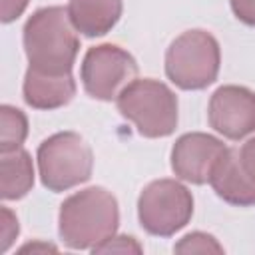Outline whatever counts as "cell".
I'll return each instance as SVG.
<instances>
[{
	"instance_id": "11",
	"label": "cell",
	"mask_w": 255,
	"mask_h": 255,
	"mask_svg": "<svg viewBox=\"0 0 255 255\" xmlns=\"http://www.w3.org/2000/svg\"><path fill=\"white\" fill-rule=\"evenodd\" d=\"M76 92L74 80L70 74L66 76H48L36 70H28L24 80V98L30 106L40 110H50L64 106L72 100Z\"/></svg>"
},
{
	"instance_id": "18",
	"label": "cell",
	"mask_w": 255,
	"mask_h": 255,
	"mask_svg": "<svg viewBox=\"0 0 255 255\" xmlns=\"http://www.w3.org/2000/svg\"><path fill=\"white\" fill-rule=\"evenodd\" d=\"M231 6L239 20L255 26V0H231Z\"/></svg>"
},
{
	"instance_id": "21",
	"label": "cell",
	"mask_w": 255,
	"mask_h": 255,
	"mask_svg": "<svg viewBox=\"0 0 255 255\" xmlns=\"http://www.w3.org/2000/svg\"><path fill=\"white\" fill-rule=\"evenodd\" d=\"M28 251H56L52 245H42V243H34V245H26V247H22L20 249V253H28Z\"/></svg>"
},
{
	"instance_id": "5",
	"label": "cell",
	"mask_w": 255,
	"mask_h": 255,
	"mask_svg": "<svg viewBox=\"0 0 255 255\" xmlns=\"http://www.w3.org/2000/svg\"><path fill=\"white\" fill-rule=\"evenodd\" d=\"M38 167L46 187L52 191H64L90 177L92 151L78 133H56L40 145Z\"/></svg>"
},
{
	"instance_id": "4",
	"label": "cell",
	"mask_w": 255,
	"mask_h": 255,
	"mask_svg": "<svg viewBox=\"0 0 255 255\" xmlns=\"http://www.w3.org/2000/svg\"><path fill=\"white\" fill-rule=\"evenodd\" d=\"M219 70V46L203 30L181 34L167 50L165 72L183 90H199L211 84Z\"/></svg>"
},
{
	"instance_id": "7",
	"label": "cell",
	"mask_w": 255,
	"mask_h": 255,
	"mask_svg": "<svg viewBox=\"0 0 255 255\" xmlns=\"http://www.w3.org/2000/svg\"><path fill=\"white\" fill-rule=\"evenodd\" d=\"M137 74L135 60L122 48L104 44L92 48L82 64V82L90 96L98 100H112L131 84Z\"/></svg>"
},
{
	"instance_id": "10",
	"label": "cell",
	"mask_w": 255,
	"mask_h": 255,
	"mask_svg": "<svg viewBox=\"0 0 255 255\" xmlns=\"http://www.w3.org/2000/svg\"><path fill=\"white\" fill-rule=\"evenodd\" d=\"M211 185L217 195L235 205H253L255 203V181L247 175L241 165L237 149H225L217 163L213 165Z\"/></svg>"
},
{
	"instance_id": "16",
	"label": "cell",
	"mask_w": 255,
	"mask_h": 255,
	"mask_svg": "<svg viewBox=\"0 0 255 255\" xmlns=\"http://www.w3.org/2000/svg\"><path fill=\"white\" fill-rule=\"evenodd\" d=\"M94 251L96 253H116V251H120V253H141V247L137 245V241L133 239V237H110V239H106L104 243H100L98 247H94Z\"/></svg>"
},
{
	"instance_id": "1",
	"label": "cell",
	"mask_w": 255,
	"mask_h": 255,
	"mask_svg": "<svg viewBox=\"0 0 255 255\" xmlns=\"http://www.w3.org/2000/svg\"><path fill=\"white\" fill-rule=\"evenodd\" d=\"M64 8L38 10L24 28V46L30 68L48 76H66L72 70L78 38L70 28Z\"/></svg>"
},
{
	"instance_id": "3",
	"label": "cell",
	"mask_w": 255,
	"mask_h": 255,
	"mask_svg": "<svg viewBox=\"0 0 255 255\" xmlns=\"http://www.w3.org/2000/svg\"><path fill=\"white\" fill-rule=\"evenodd\" d=\"M120 112L129 118L141 135L161 137L177 124V102L171 90L153 80H135L118 96Z\"/></svg>"
},
{
	"instance_id": "17",
	"label": "cell",
	"mask_w": 255,
	"mask_h": 255,
	"mask_svg": "<svg viewBox=\"0 0 255 255\" xmlns=\"http://www.w3.org/2000/svg\"><path fill=\"white\" fill-rule=\"evenodd\" d=\"M0 223H2V227H0V251L4 253L12 245L14 237L18 235V221L8 207H2V221Z\"/></svg>"
},
{
	"instance_id": "13",
	"label": "cell",
	"mask_w": 255,
	"mask_h": 255,
	"mask_svg": "<svg viewBox=\"0 0 255 255\" xmlns=\"http://www.w3.org/2000/svg\"><path fill=\"white\" fill-rule=\"evenodd\" d=\"M0 169H2V197L18 199L26 195V191L34 183V171L28 153L22 149L2 153Z\"/></svg>"
},
{
	"instance_id": "6",
	"label": "cell",
	"mask_w": 255,
	"mask_h": 255,
	"mask_svg": "<svg viewBox=\"0 0 255 255\" xmlns=\"http://www.w3.org/2000/svg\"><path fill=\"white\" fill-rule=\"evenodd\" d=\"M193 199L189 191L171 179L149 183L139 197V221L153 235H171L191 217Z\"/></svg>"
},
{
	"instance_id": "8",
	"label": "cell",
	"mask_w": 255,
	"mask_h": 255,
	"mask_svg": "<svg viewBox=\"0 0 255 255\" xmlns=\"http://www.w3.org/2000/svg\"><path fill=\"white\" fill-rule=\"evenodd\" d=\"M209 124L219 133L239 139L255 129V94L239 88H219L209 102Z\"/></svg>"
},
{
	"instance_id": "9",
	"label": "cell",
	"mask_w": 255,
	"mask_h": 255,
	"mask_svg": "<svg viewBox=\"0 0 255 255\" xmlns=\"http://www.w3.org/2000/svg\"><path fill=\"white\" fill-rule=\"evenodd\" d=\"M227 147L205 133H187L177 139L173 153H171V165L173 171L191 183H205L211 177L213 165L221 157V153Z\"/></svg>"
},
{
	"instance_id": "15",
	"label": "cell",
	"mask_w": 255,
	"mask_h": 255,
	"mask_svg": "<svg viewBox=\"0 0 255 255\" xmlns=\"http://www.w3.org/2000/svg\"><path fill=\"white\" fill-rule=\"evenodd\" d=\"M177 253H221V245L205 233H191L175 245Z\"/></svg>"
},
{
	"instance_id": "2",
	"label": "cell",
	"mask_w": 255,
	"mask_h": 255,
	"mask_svg": "<svg viewBox=\"0 0 255 255\" xmlns=\"http://www.w3.org/2000/svg\"><path fill=\"white\" fill-rule=\"evenodd\" d=\"M118 227V203L102 187L84 189L62 203L60 235L74 249L98 247Z\"/></svg>"
},
{
	"instance_id": "12",
	"label": "cell",
	"mask_w": 255,
	"mask_h": 255,
	"mask_svg": "<svg viewBox=\"0 0 255 255\" xmlns=\"http://www.w3.org/2000/svg\"><path fill=\"white\" fill-rule=\"evenodd\" d=\"M122 14V0H70L68 16L86 36L106 34Z\"/></svg>"
},
{
	"instance_id": "20",
	"label": "cell",
	"mask_w": 255,
	"mask_h": 255,
	"mask_svg": "<svg viewBox=\"0 0 255 255\" xmlns=\"http://www.w3.org/2000/svg\"><path fill=\"white\" fill-rule=\"evenodd\" d=\"M28 0H2V20L10 22L22 14Z\"/></svg>"
},
{
	"instance_id": "19",
	"label": "cell",
	"mask_w": 255,
	"mask_h": 255,
	"mask_svg": "<svg viewBox=\"0 0 255 255\" xmlns=\"http://www.w3.org/2000/svg\"><path fill=\"white\" fill-rule=\"evenodd\" d=\"M239 159H241V165H243V169L247 171V175L255 181V137L249 139V141L241 147Z\"/></svg>"
},
{
	"instance_id": "14",
	"label": "cell",
	"mask_w": 255,
	"mask_h": 255,
	"mask_svg": "<svg viewBox=\"0 0 255 255\" xmlns=\"http://www.w3.org/2000/svg\"><path fill=\"white\" fill-rule=\"evenodd\" d=\"M0 120H2V128H0V147L2 153L20 149L26 131H28V124L26 118L20 110L10 108V106H2L0 110Z\"/></svg>"
}]
</instances>
